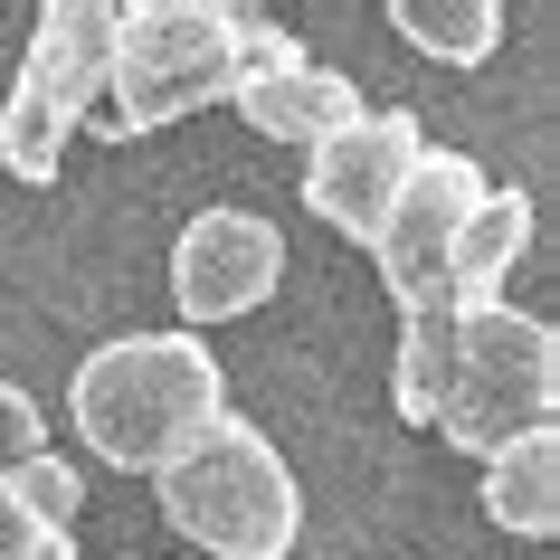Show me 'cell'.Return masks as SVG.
<instances>
[{
    "mask_svg": "<svg viewBox=\"0 0 560 560\" xmlns=\"http://www.w3.org/2000/svg\"><path fill=\"white\" fill-rule=\"evenodd\" d=\"M67 418H77L86 456H105L124 475H162L229 418V371H219V352L200 332H180V324L172 332H115V342H95L77 361Z\"/></svg>",
    "mask_w": 560,
    "mask_h": 560,
    "instance_id": "obj_1",
    "label": "cell"
},
{
    "mask_svg": "<svg viewBox=\"0 0 560 560\" xmlns=\"http://www.w3.org/2000/svg\"><path fill=\"white\" fill-rule=\"evenodd\" d=\"M237 0H124L115 38H105V95H95V124L133 143V133H162V124L200 115V105H229L237 95Z\"/></svg>",
    "mask_w": 560,
    "mask_h": 560,
    "instance_id": "obj_2",
    "label": "cell"
},
{
    "mask_svg": "<svg viewBox=\"0 0 560 560\" xmlns=\"http://www.w3.org/2000/svg\"><path fill=\"white\" fill-rule=\"evenodd\" d=\"M162 485V523L180 541H200L219 560H285L304 532V485L285 466V446L247 428V418H219L180 466L152 475Z\"/></svg>",
    "mask_w": 560,
    "mask_h": 560,
    "instance_id": "obj_3",
    "label": "cell"
},
{
    "mask_svg": "<svg viewBox=\"0 0 560 560\" xmlns=\"http://www.w3.org/2000/svg\"><path fill=\"white\" fill-rule=\"evenodd\" d=\"M428 428L475 466L523 428H560V332L523 304H466L446 352V399Z\"/></svg>",
    "mask_w": 560,
    "mask_h": 560,
    "instance_id": "obj_4",
    "label": "cell"
},
{
    "mask_svg": "<svg viewBox=\"0 0 560 560\" xmlns=\"http://www.w3.org/2000/svg\"><path fill=\"white\" fill-rule=\"evenodd\" d=\"M105 38H115V10L105 0H48L30 30V58L0 95V172L10 180H58L77 124L95 115L105 95Z\"/></svg>",
    "mask_w": 560,
    "mask_h": 560,
    "instance_id": "obj_5",
    "label": "cell"
},
{
    "mask_svg": "<svg viewBox=\"0 0 560 560\" xmlns=\"http://www.w3.org/2000/svg\"><path fill=\"white\" fill-rule=\"evenodd\" d=\"M475 200H485V162H475V152H446V143L418 152V172L399 180L389 219L371 229V266H381V285L399 295V314H428V304H438L446 247H456V229H466Z\"/></svg>",
    "mask_w": 560,
    "mask_h": 560,
    "instance_id": "obj_6",
    "label": "cell"
},
{
    "mask_svg": "<svg viewBox=\"0 0 560 560\" xmlns=\"http://www.w3.org/2000/svg\"><path fill=\"white\" fill-rule=\"evenodd\" d=\"M276 285H285V237H276V219H257V209H200V219L180 229V247H172L180 332L209 342V324L257 314Z\"/></svg>",
    "mask_w": 560,
    "mask_h": 560,
    "instance_id": "obj_7",
    "label": "cell"
},
{
    "mask_svg": "<svg viewBox=\"0 0 560 560\" xmlns=\"http://www.w3.org/2000/svg\"><path fill=\"white\" fill-rule=\"evenodd\" d=\"M418 152H428V133H418V115H399V105H361L332 143L304 152V209L324 219V229L361 237L371 247V229L389 219V200H399V180L418 172Z\"/></svg>",
    "mask_w": 560,
    "mask_h": 560,
    "instance_id": "obj_8",
    "label": "cell"
},
{
    "mask_svg": "<svg viewBox=\"0 0 560 560\" xmlns=\"http://www.w3.org/2000/svg\"><path fill=\"white\" fill-rule=\"evenodd\" d=\"M237 115H247V133H266V143H285V152H314L332 143L342 124L361 115V86L342 77V67H276V77H257V86H237L229 95Z\"/></svg>",
    "mask_w": 560,
    "mask_h": 560,
    "instance_id": "obj_9",
    "label": "cell"
},
{
    "mask_svg": "<svg viewBox=\"0 0 560 560\" xmlns=\"http://www.w3.org/2000/svg\"><path fill=\"white\" fill-rule=\"evenodd\" d=\"M532 247V190H503V180H485V200L466 209V229H456V247H446V285L438 304H503V276L523 266Z\"/></svg>",
    "mask_w": 560,
    "mask_h": 560,
    "instance_id": "obj_10",
    "label": "cell"
},
{
    "mask_svg": "<svg viewBox=\"0 0 560 560\" xmlns=\"http://www.w3.org/2000/svg\"><path fill=\"white\" fill-rule=\"evenodd\" d=\"M485 523L513 532V541L560 532V428H523L485 456Z\"/></svg>",
    "mask_w": 560,
    "mask_h": 560,
    "instance_id": "obj_11",
    "label": "cell"
},
{
    "mask_svg": "<svg viewBox=\"0 0 560 560\" xmlns=\"http://www.w3.org/2000/svg\"><path fill=\"white\" fill-rule=\"evenodd\" d=\"M77 503H86V475L67 466L58 446L30 456V466H10L0 475V560H30L38 541H58L77 523Z\"/></svg>",
    "mask_w": 560,
    "mask_h": 560,
    "instance_id": "obj_12",
    "label": "cell"
},
{
    "mask_svg": "<svg viewBox=\"0 0 560 560\" xmlns=\"http://www.w3.org/2000/svg\"><path fill=\"white\" fill-rule=\"evenodd\" d=\"M389 30L438 67H485L503 48V0H389Z\"/></svg>",
    "mask_w": 560,
    "mask_h": 560,
    "instance_id": "obj_13",
    "label": "cell"
},
{
    "mask_svg": "<svg viewBox=\"0 0 560 560\" xmlns=\"http://www.w3.org/2000/svg\"><path fill=\"white\" fill-rule=\"evenodd\" d=\"M446 352H456V304L409 314L399 361H389V399H399V418H409V428H428V418H438V399H446Z\"/></svg>",
    "mask_w": 560,
    "mask_h": 560,
    "instance_id": "obj_14",
    "label": "cell"
},
{
    "mask_svg": "<svg viewBox=\"0 0 560 560\" xmlns=\"http://www.w3.org/2000/svg\"><path fill=\"white\" fill-rule=\"evenodd\" d=\"M30 456H48V409H38L20 381H0V475L30 466Z\"/></svg>",
    "mask_w": 560,
    "mask_h": 560,
    "instance_id": "obj_15",
    "label": "cell"
},
{
    "mask_svg": "<svg viewBox=\"0 0 560 560\" xmlns=\"http://www.w3.org/2000/svg\"><path fill=\"white\" fill-rule=\"evenodd\" d=\"M276 67H304V38L247 10V20H237V86H257V77H276Z\"/></svg>",
    "mask_w": 560,
    "mask_h": 560,
    "instance_id": "obj_16",
    "label": "cell"
},
{
    "mask_svg": "<svg viewBox=\"0 0 560 560\" xmlns=\"http://www.w3.org/2000/svg\"><path fill=\"white\" fill-rule=\"evenodd\" d=\"M30 560H77V541H67V532H58V541H38Z\"/></svg>",
    "mask_w": 560,
    "mask_h": 560,
    "instance_id": "obj_17",
    "label": "cell"
}]
</instances>
